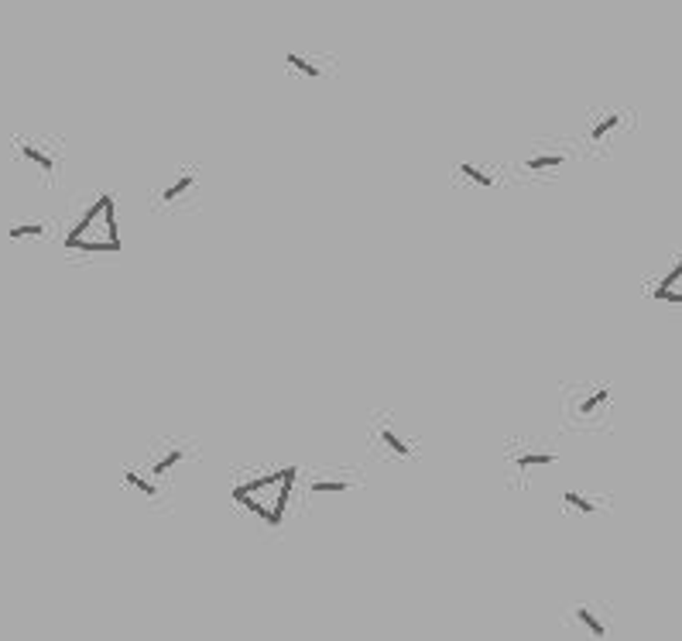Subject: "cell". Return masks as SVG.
Wrapping results in <instances>:
<instances>
[{"instance_id":"obj_6","label":"cell","mask_w":682,"mask_h":641,"mask_svg":"<svg viewBox=\"0 0 682 641\" xmlns=\"http://www.w3.org/2000/svg\"><path fill=\"white\" fill-rule=\"evenodd\" d=\"M7 234H11V241H24V237H41V234H45V226H41V224H21V226H11Z\"/></svg>"},{"instance_id":"obj_4","label":"cell","mask_w":682,"mask_h":641,"mask_svg":"<svg viewBox=\"0 0 682 641\" xmlns=\"http://www.w3.org/2000/svg\"><path fill=\"white\" fill-rule=\"evenodd\" d=\"M21 155L28 158L32 165H38L41 172H55V161H51V155H45L41 148H34V144H21Z\"/></svg>"},{"instance_id":"obj_7","label":"cell","mask_w":682,"mask_h":641,"mask_svg":"<svg viewBox=\"0 0 682 641\" xmlns=\"http://www.w3.org/2000/svg\"><path fill=\"white\" fill-rule=\"evenodd\" d=\"M192 182H196V175H182V179H179L175 186H169V189L161 192V203H171V199H179V196H182V192H186Z\"/></svg>"},{"instance_id":"obj_17","label":"cell","mask_w":682,"mask_h":641,"mask_svg":"<svg viewBox=\"0 0 682 641\" xmlns=\"http://www.w3.org/2000/svg\"><path fill=\"white\" fill-rule=\"evenodd\" d=\"M381 439H384V443H388V446H392V450L394 453H398V456H409V446H405V443H401V439H398V435H394L392 433V429H381Z\"/></svg>"},{"instance_id":"obj_9","label":"cell","mask_w":682,"mask_h":641,"mask_svg":"<svg viewBox=\"0 0 682 641\" xmlns=\"http://www.w3.org/2000/svg\"><path fill=\"white\" fill-rule=\"evenodd\" d=\"M460 172L466 175L470 182H477V186H484V189H491V186H494V179H491V175H484V172H480L477 165H466V161H463V165H460Z\"/></svg>"},{"instance_id":"obj_16","label":"cell","mask_w":682,"mask_h":641,"mask_svg":"<svg viewBox=\"0 0 682 641\" xmlns=\"http://www.w3.org/2000/svg\"><path fill=\"white\" fill-rule=\"evenodd\" d=\"M617 121H621V117H617V114H607V117H604V121H600L597 127H594V131H590V138H594V141H600V138H604V134H607V131H614V127H617Z\"/></svg>"},{"instance_id":"obj_5","label":"cell","mask_w":682,"mask_h":641,"mask_svg":"<svg viewBox=\"0 0 682 641\" xmlns=\"http://www.w3.org/2000/svg\"><path fill=\"white\" fill-rule=\"evenodd\" d=\"M548 463H556V456H552V453H525V456H518V467H521V470L548 467Z\"/></svg>"},{"instance_id":"obj_15","label":"cell","mask_w":682,"mask_h":641,"mask_svg":"<svg viewBox=\"0 0 682 641\" xmlns=\"http://www.w3.org/2000/svg\"><path fill=\"white\" fill-rule=\"evenodd\" d=\"M346 481H316L312 484V494H336V490H346Z\"/></svg>"},{"instance_id":"obj_12","label":"cell","mask_w":682,"mask_h":641,"mask_svg":"<svg viewBox=\"0 0 682 641\" xmlns=\"http://www.w3.org/2000/svg\"><path fill=\"white\" fill-rule=\"evenodd\" d=\"M182 456H186L182 450H171L169 456H161V460L154 463V477H161V473H169V470L175 467V463H182Z\"/></svg>"},{"instance_id":"obj_1","label":"cell","mask_w":682,"mask_h":641,"mask_svg":"<svg viewBox=\"0 0 682 641\" xmlns=\"http://www.w3.org/2000/svg\"><path fill=\"white\" fill-rule=\"evenodd\" d=\"M655 298L662 302H682V261L666 275V281L655 288Z\"/></svg>"},{"instance_id":"obj_13","label":"cell","mask_w":682,"mask_h":641,"mask_svg":"<svg viewBox=\"0 0 682 641\" xmlns=\"http://www.w3.org/2000/svg\"><path fill=\"white\" fill-rule=\"evenodd\" d=\"M556 165H563V158H559V155H539V158H529V169H531V172H542V169H556Z\"/></svg>"},{"instance_id":"obj_2","label":"cell","mask_w":682,"mask_h":641,"mask_svg":"<svg viewBox=\"0 0 682 641\" xmlns=\"http://www.w3.org/2000/svg\"><path fill=\"white\" fill-rule=\"evenodd\" d=\"M573 614H576V621H580L583 627H590V635H594V638H607V624L600 621L597 610H594V607L580 604L576 610H573Z\"/></svg>"},{"instance_id":"obj_11","label":"cell","mask_w":682,"mask_h":641,"mask_svg":"<svg viewBox=\"0 0 682 641\" xmlns=\"http://www.w3.org/2000/svg\"><path fill=\"white\" fill-rule=\"evenodd\" d=\"M607 401H611V391H607V388H600L594 398H586L580 405V416H590V412H597L600 405H607Z\"/></svg>"},{"instance_id":"obj_10","label":"cell","mask_w":682,"mask_h":641,"mask_svg":"<svg viewBox=\"0 0 682 641\" xmlns=\"http://www.w3.org/2000/svg\"><path fill=\"white\" fill-rule=\"evenodd\" d=\"M124 481H127L131 487H137V490H141L144 498H154V494H158V487H154L152 481H144L141 473H124Z\"/></svg>"},{"instance_id":"obj_14","label":"cell","mask_w":682,"mask_h":641,"mask_svg":"<svg viewBox=\"0 0 682 641\" xmlns=\"http://www.w3.org/2000/svg\"><path fill=\"white\" fill-rule=\"evenodd\" d=\"M289 66H295V69L302 72V76H309V79H319V69H316L309 59H302V55H289Z\"/></svg>"},{"instance_id":"obj_3","label":"cell","mask_w":682,"mask_h":641,"mask_svg":"<svg viewBox=\"0 0 682 641\" xmlns=\"http://www.w3.org/2000/svg\"><path fill=\"white\" fill-rule=\"evenodd\" d=\"M103 224H106V241L120 251V234H117V206L114 196H103Z\"/></svg>"},{"instance_id":"obj_8","label":"cell","mask_w":682,"mask_h":641,"mask_svg":"<svg viewBox=\"0 0 682 641\" xmlns=\"http://www.w3.org/2000/svg\"><path fill=\"white\" fill-rule=\"evenodd\" d=\"M563 501L573 504V508H576V511H583V515H594V511H597V504L586 501V498H583V494H576V490H566Z\"/></svg>"}]
</instances>
